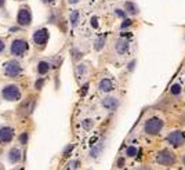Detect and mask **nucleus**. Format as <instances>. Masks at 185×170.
Segmentation results:
<instances>
[{
  "label": "nucleus",
  "mask_w": 185,
  "mask_h": 170,
  "mask_svg": "<svg viewBox=\"0 0 185 170\" xmlns=\"http://www.w3.org/2000/svg\"><path fill=\"white\" fill-rule=\"evenodd\" d=\"M163 126H165V122L162 120L160 117L153 116V117H149L148 120L145 122L144 130L148 136H157L160 133V130L163 129Z\"/></svg>",
  "instance_id": "nucleus-1"
},
{
  "label": "nucleus",
  "mask_w": 185,
  "mask_h": 170,
  "mask_svg": "<svg viewBox=\"0 0 185 170\" xmlns=\"http://www.w3.org/2000/svg\"><path fill=\"white\" fill-rule=\"evenodd\" d=\"M1 97L6 101L14 102V101H20L21 100V90L17 85H6L1 89Z\"/></svg>",
  "instance_id": "nucleus-2"
},
{
  "label": "nucleus",
  "mask_w": 185,
  "mask_h": 170,
  "mask_svg": "<svg viewBox=\"0 0 185 170\" xmlns=\"http://www.w3.org/2000/svg\"><path fill=\"white\" fill-rule=\"evenodd\" d=\"M3 71H4V75H6V76L17 77L22 73V65L17 60H10V61H7V62H4Z\"/></svg>",
  "instance_id": "nucleus-3"
},
{
  "label": "nucleus",
  "mask_w": 185,
  "mask_h": 170,
  "mask_svg": "<svg viewBox=\"0 0 185 170\" xmlns=\"http://www.w3.org/2000/svg\"><path fill=\"white\" fill-rule=\"evenodd\" d=\"M29 50V45L25 39H14L10 46V53L14 57H22Z\"/></svg>",
  "instance_id": "nucleus-4"
},
{
  "label": "nucleus",
  "mask_w": 185,
  "mask_h": 170,
  "mask_svg": "<svg viewBox=\"0 0 185 170\" xmlns=\"http://www.w3.org/2000/svg\"><path fill=\"white\" fill-rule=\"evenodd\" d=\"M17 24L22 26V28H26L32 24V11L28 6H22V7L18 10V14H17Z\"/></svg>",
  "instance_id": "nucleus-5"
},
{
  "label": "nucleus",
  "mask_w": 185,
  "mask_h": 170,
  "mask_svg": "<svg viewBox=\"0 0 185 170\" xmlns=\"http://www.w3.org/2000/svg\"><path fill=\"white\" fill-rule=\"evenodd\" d=\"M156 162L162 166H173L176 163V154L170 150H162L156 154Z\"/></svg>",
  "instance_id": "nucleus-6"
},
{
  "label": "nucleus",
  "mask_w": 185,
  "mask_h": 170,
  "mask_svg": "<svg viewBox=\"0 0 185 170\" xmlns=\"http://www.w3.org/2000/svg\"><path fill=\"white\" fill-rule=\"evenodd\" d=\"M32 39H33V43L39 47H43V46L47 45L48 39H50V33L46 28H40V29H36L32 35Z\"/></svg>",
  "instance_id": "nucleus-7"
},
{
  "label": "nucleus",
  "mask_w": 185,
  "mask_h": 170,
  "mask_svg": "<svg viewBox=\"0 0 185 170\" xmlns=\"http://www.w3.org/2000/svg\"><path fill=\"white\" fill-rule=\"evenodd\" d=\"M167 141H169L170 145H173L174 148H178L181 147L185 141V133L180 131V130H174V131H170L169 136H167Z\"/></svg>",
  "instance_id": "nucleus-8"
},
{
  "label": "nucleus",
  "mask_w": 185,
  "mask_h": 170,
  "mask_svg": "<svg viewBox=\"0 0 185 170\" xmlns=\"http://www.w3.org/2000/svg\"><path fill=\"white\" fill-rule=\"evenodd\" d=\"M120 105V101H119V98L116 97H112V96H109V97H105L102 100V107H104L105 109L108 111H116Z\"/></svg>",
  "instance_id": "nucleus-9"
},
{
  "label": "nucleus",
  "mask_w": 185,
  "mask_h": 170,
  "mask_svg": "<svg viewBox=\"0 0 185 170\" xmlns=\"http://www.w3.org/2000/svg\"><path fill=\"white\" fill-rule=\"evenodd\" d=\"M14 138V130L8 126H3L0 127V142L3 144H7Z\"/></svg>",
  "instance_id": "nucleus-10"
},
{
  "label": "nucleus",
  "mask_w": 185,
  "mask_h": 170,
  "mask_svg": "<svg viewBox=\"0 0 185 170\" xmlns=\"http://www.w3.org/2000/svg\"><path fill=\"white\" fill-rule=\"evenodd\" d=\"M7 158H8V162L12 163V165L20 163L21 159H22V152H21V150L18 148V147H12L11 150L8 151Z\"/></svg>",
  "instance_id": "nucleus-11"
},
{
  "label": "nucleus",
  "mask_w": 185,
  "mask_h": 170,
  "mask_svg": "<svg viewBox=\"0 0 185 170\" xmlns=\"http://www.w3.org/2000/svg\"><path fill=\"white\" fill-rule=\"evenodd\" d=\"M129 40L126 39V37H120L119 40L116 42V45H115V50H116L119 54H126L129 51Z\"/></svg>",
  "instance_id": "nucleus-12"
},
{
  "label": "nucleus",
  "mask_w": 185,
  "mask_h": 170,
  "mask_svg": "<svg viewBox=\"0 0 185 170\" xmlns=\"http://www.w3.org/2000/svg\"><path fill=\"white\" fill-rule=\"evenodd\" d=\"M98 90H100L101 93H109V91H112V90H113L112 80H111V79H108V77L101 79L100 85H98Z\"/></svg>",
  "instance_id": "nucleus-13"
},
{
  "label": "nucleus",
  "mask_w": 185,
  "mask_h": 170,
  "mask_svg": "<svg viewBox=\"0 0 185 170\" xmlns=\"http://www.w3.org/2000/svg\"><path fill=\"white\" fill-rule=\"evenodd\" d=\"M125 10H126V12H129L131 15H137L138 12H140L138 6L134 3V1H131V0H129V1H126L125 3Z\"/></svg>",
  "instance_id": "nucleus-14"
},
{
  "label": "nucleus",
  "mask_w": 185,
  "mask_h": 170,
  "mask_svg": "<svg viewBox=\"0 0 185 170\" xmlns=\"http://www.w3.org/2000/svg\"><path fill=\"white\" fill-rule=\"evenodd\" d=\"M50 68H51V65H50L48 61H39V62H37V66H36L39 75H46V73H48Z\"/></svg>",
  "instance_id": "nucleus-15"
},
{
  "label": "nucleus",
  "mask_w": 185,
  "mask_h": 170,
  "mask_svg": "<svg viewBox=\"0 0 185 170\" xmlns=\"http://www.w3.org/2000/svg\"><path fill=\"white\" fill-rule=\"evenodd\" d=\"M102 151H104V141L98 142V144H95V145L92 147L91 151H90V156L91 158H98Z\"/></svg>",
  "instance_id": "nucleus-16"
},
{
  "label": "nucleus",
  "mask_w": 185,
  "mask_h": 170,
  "mask_svg": "<svg viewBox=\"0 0 185 170\" xmlns=\"http://www.w3.org/2000/svg\"><path fill=\"white\" fill-rule=\"evenodd\" d=\"M79 17H80V14H79L77 10H75V11L71 12V15H69V21H71L72 28H76V26H77V24H79Z\"/></svg>",
  "instance_id": "nucleus-17"
},
{
  "label": "nucleus",
  "mask_w": 185,
  "mask_h": 170,
  "mask_svg": "<svg viewBox=\"0 0 185 170\" xmlns=\"http://www.w3.org/2000/svg\"><path fill=\"white\" fill-rule=\"evenodd\" d=\"M105 42H106V36H105V35L100 36V37H98V39L95 40V43H94V49H95L97 51L102 50V49H104V46H105Z\"/></svg>",
  "instance_id": "nucleus-18"
},
{
  "label": "nucleus",
  "mask_w": 185,
  "mask_h": 170,
  "mask_svg": "<svg viewBox=\"0 0 185 170\" xmlns=\"http://www.w3.org/2000/svg\"><path fill=\"white\" fill-rule=\"evenodd\" d=\"M86 71H87V68H86L84 64H79V65H77V66H76V77H77V79L84 77Z\"/></svg>",
  "instance_id": "nucleus-19"
},
{
  "label": "nucleus",
  "mask_w": 185,
  "mask_h": 170,
  "mask_svg": "<svg viewBox=\"0 0 185 170\" xmlns=\"http://www.w3.org/2000/svg\"><path fill=\"white\" fill-rule=\"evenodd\" d=\"M18 140H20V142L22 144V145H26L29 141V133L28 131H24V133L20 134V137H18Z\"/></svg>",
  "instance_id": "nucleus-20"
},
{
  "label": "nucleus",
  "mask_w": 185,
  "mask_h": 170,
  "mask_svg": "<svg viewBox=\"0 0 185 170\" xmlns=\"http://www.w3.org/2000/svg\"><path fill=\"white\" fill-rule=\"evenodd\" d=\"M92 126H94V120H92V119H84V120L82 122V127L84 130L92 129Z\"/></svg>",
  "instance_id": "nucleus-21"
},
{
  "label": "nucleus",
  "mask_w": 185,
  "mask_h": 170,
  "mask_svg": "<svg viewBox=\"0 0 185 170\" xmlns=\"http://www.w3.org/2000/svg\"><path fill=\"white\" fill-rule=\"evenodd\" d=\"M137 154H138V150L135 148V147H129V148L126 150V155H127V156H130V158L137 156Z\"/></svg>",
  "instance_id": "nucleus-22"
},
{
  "label": "nucleus",
  "mask_w": 185,
  "mask_h": 170,
  "mask_svg": "<svg viewBox=\"0 0 185 170\" xmlns=\"http://www.w3.org/2000/svg\"><path fill=\"white\" fill-rule=\"evenodd\" d=\"M170 93L174 94V96H177V94L181 93V86L180 85H173L170 87Z\"/></svg>",
  "instance_id": "nucleus-23"
},
{
  "label": "nucleus",
  "mask_w": 185,
  "mask_h": 170,
  "mask_svg": "<svg viewBox=\"0 0 185 170\" xmlns=\"http://www.w3.org/2000/svg\"><path fill=\"white\" fill-rule=\"evenodd\" d=\"M43 85H44V79H43V77H39V79L35 82V89H36V90H42V89H43Z\"/></svg>",
  "instance_id": "nucleus-24"
},
{
  "label": "nucleus",
  "mask_w": 185,
  "mask_h": 170,
  "mask_svg": "<svg viewBox=\"0 0 185 170\" xmlns=\"http://www.w3.org/2000/svg\"><path fill=\"white\" fill-rule=\"evenodd\" d=\"M79 165H80L79 161H71V163L68 165V170H76L79 167Z\"/></svg>",
  "instance_id": "nucleus-25"
},
{
  "label": "nucleus",
  "mask_w": 185,
  "mask_h": 170,
  "mask_svg": "<svg viewBox=\"0 0 185 170\" xmlns=\"http://www.w3.org/2000/svg\"><path fill=\"white\" fill-rule=\"evenodd\" d=\"M73 148H75V145H73V144H69V145L64 150V156H68V155L73 151Z\"/></svg>",
  "instance_id": "nucleus-26"
},
{
  "label": "nucleus",
  "mask_w": 185,
  "mask_h": 170,
  "mask_svg": "<svg viewBox=\"0 0 185 170\" xmlns=\"http://www.w3.org/2000/svg\"><path fill=\"white\" fill-rule=\"evenodd\" d=\"M72 55H73V60H79L83 54L80 51H77V49H72Z\"/></svg>",
  "instance_id": "nucleus-27"
},
{
  "label": "nucleus",
  "mask_w": 185,
  "mask_h": 170,
  "mask_svg": "<svg viewBox=\"0 0 185 170\" xmlns=\"http://www.w3.org/2000/svg\"><path fill=\"white\" fill-rule=\"evenodd\" d=\"M131 24H133V21H131V20H127V18H126V20L123 21V24L120 25V28H122V29H126V28H129Z\"/></svg>",
  "instance_id": "nucleus-28"
},
{
  "label": "nucleus",
  "mask_w": 185,
  "mask_h": 170,
  "mask_svg": "<svg viewBox=\"0 0 185 170\" xmlns=\"http://www.w3.org/2000/svg\"><path fill=\"white\" fill-rule=\"evenodd\" d=\"M135 64H137V61H135V60H133V61H131V62H130L129 65H127V69H129L130 72H133V71H134V68H135Z\"/></svg>",
  "instance_id": "nucleus-29"
},
{
  "label": "nucleus",
  "mask_w": 185,
  "mask_h": 170,
  "mask_svg": "<svg viewBox=\"0 0 185 170\" xmlns=\"http://www.w3.org/2000/svg\"><path fill=\"white\" fill-rule=\"evenodd\" d=\"M115 12H116L117 17H120V18H125L126 20V12L123 11V10H119V8H117V10H115Z\"/></svg>",
  "instance_id": "nucleus-30"
},
{
  "label": "nucleus",
  "mask_w": 185,
  "mask_h": 170,
  "mask_svg": "<svg viewBox=\"0 0 185 170\" xmlns=\"http://www.w3.org/2000/svg\"><path fill=\"white\" fill-rule=\"evenodd\" d=\"M91 26L92 28H98V18L97 17H92L91 18Z\"/></svg>",
  "instance_id": "nucleus-31"
},
{
  "label": "nucleus",
  "mask_w": 185,
  "mask_h": 170,
  "mask_svg": "<svg viewBox=\"0 0 185 170\" xmlns=\"http://www.w3.org/2000/svg\"><path fill=\"white\" fill-rule=\"evenodd\" d=\"M87 89H89V83H86L84 86H83V91H82V96H86V93H87Z\"/></svg>",
  "instance_id": "nucleus-32"
},
{
  "label": "nucleus",
  "mask_w": 185,
  "mask_h": 170,
  "mask_svg": "<svg viewBox=\"0 0 185 170\" xmlns=\"http://www.w3.org/2000/svg\"><path fill=\"white\" fill-rule=\"evenodd\" d=\"M4 49H6V45H4V42L0 39V53H3Z\"/></svg>",
  "instance_id": "nucleus-33"
},
{
  "label": "nucleus",
  "mask_w": 185,
  "mask_h": 170,
  "mask_svg": "<svg viewBox=\"0 0 185 170\" xmlns=\"http://www.w3.org/2000/svg\"><path fill=\"white\" fill-rule=\"evenodd\" d=\"M123 165H125V161H123V159H119V162H117V166L122 167Z\"/></svg>",
  "instance_id": "nucleus-34"
},
{
  "label": "nucleus",
  "mask_w": 185,
  "mask_h": 170,
  "mask_svg": "<svg viewBox=\"0 0 185 170\" xmlns=\"http://www.w3.org/2000/svg\"><path fill=\"white\" fill-rule=\"evenodd\" d=\"M43 3H46V4H50V3H54L55 0H42Z\"/></svg>",
  "instance_id": "nucleus-35"
},
{
  "label": "nucleus",
  "mask_w": 185,
  "mask_h": 170,
  "mask_svg": "<svg viewBox=\"0 0 185 170\" xmlns=\"http://www.w3.org/2000/svg\"><path fill=\"white\" fill-rule=\"evenodd\" d=\"M6 6V0H0V8Z\"/></svg>",
  "instance_id": "nucleus-36"
},
{
  "label": "nucleus",
  "mask_w": 185,
  "mask_h": 170,
  "mask_svg": "<svg viewBox=\"0 0 185 170\" xmlns=\"http://www.w3.org/2000/svg\"><path fill=\"white\" fill-rule=\"evenodd\" d=\"M137 170H151V169L146 167V166H142V167H140V169H137Z\"/></svg>",
  "instance_id": "nucleus-37"
},
{
  "label": "nucleus",
  "mask_w": 185,
  "mask_h": 170,
  "mask_svg": "<svg viewBox=\"0 0 185 170\" xmlns=\"http://www.w3.org/2000/svg\"><path fill=\"white\" fill-rule=\"evenodd\" d=\"M77 1H79V0H69V3H71V4H76Z\"/></svg>",
  "instance_id": "nucleus-38"
},
{
  "label": "nucleus",
  "mask_w": 185,
  "mask_h": 170,
  "mask_svg": "<svg viewBox=\"0 0 185 170\" xmlns=\"http://www.w3.org/2000/svg\"><path fill=\"white\" fill-rule=\"evenodd\" d=\"M182 163H184V166H185V155L182 156Z\"/></svg>",
  "instance_id": "nucleus-39"
},
{
  "label": "nucleus",
  "mask_w": 185,
  "mask_h": 170,
  "mask_svg": "<svg viewBox=\"0 0 185 170\" xmlns=\"http://www.w3.org/2000/svg\"><path fill=\"white\" fill-rule=\"evenodd\" d=\"M0 170H1V169H0Z\"/></svg>",
  "instance_id": "nucleus-40"
}]
</instances>
